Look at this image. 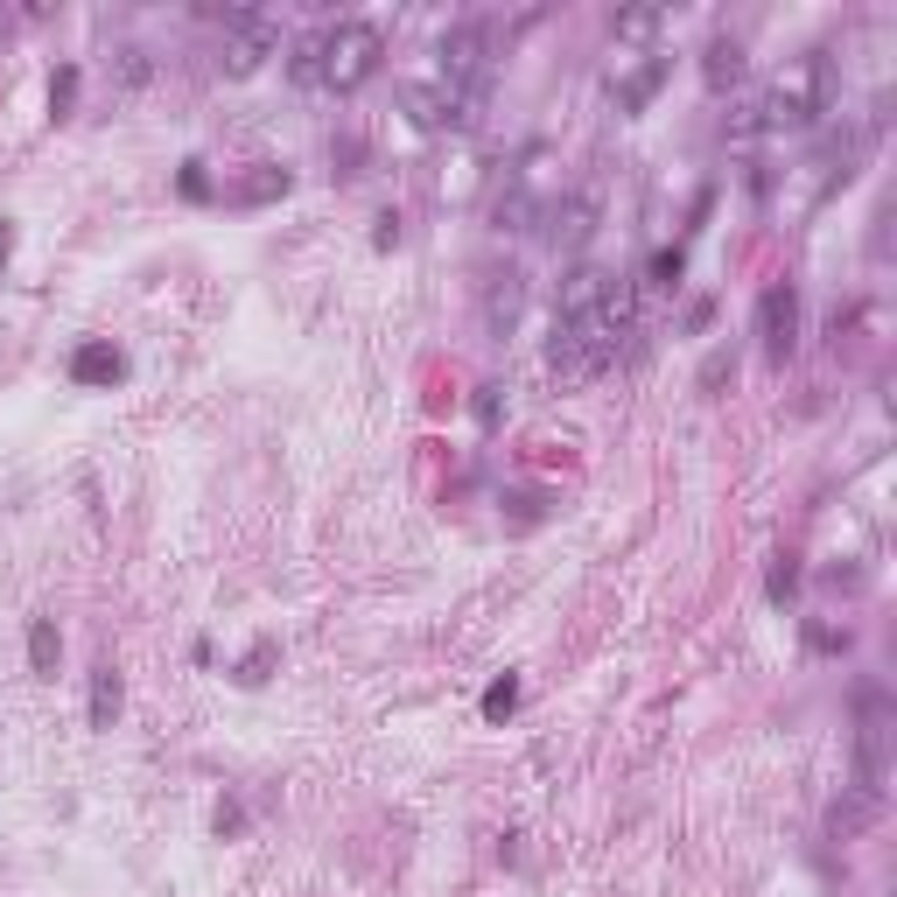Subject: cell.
<instances>
[{
    "instance_id": "obj_1",
    "label": "cell",
    "mask_w": 897,
    "mask_h": 897,
    "mask_svg": "<svg viewBox=\"0 0 897 897\" xmlns=\"http://www.w3.org/2000/svg\"><path fill=\"white\" fill-rule=\"evenodd\" d=\"M624 343H632V281H617L597 260L568 266L561 302H555V337H547V365L568 386H582V379H603L617 365Z\"/></svg>"
},
{
    "instance_id": "obj_2",
    "label": "cell",
    "mask_w": 897,
    "mask_h": 897,
    "mask_svg": "<svg viewBox=\"0 0 897 897\" xmlns=\"http://www.w3.org/2000/svg\"><path fill=\"white\" fill-rule=\"evenodd\" d=\"M379 64H386V35L372 22H337V29H316L302 35L295 56H288V78L302 91H330V99H351V91H365L379 78Z\"/></svg>"
},
{
    "instance_id": "obj_3",
    "label": "cell",
    "mask_w": 897,
    "mask_h": 897,
    "mask_svg": "<svg viewBox=\"0 0 897 897\" xmlns=\"http://www.w3.org/2000/svg\"><path fill=\"white\" fill-rule=\"evenodd\" d=\"M834 91H842L834 56L828 50H799V56H786V70L757 91L743 133H807V127H820L834 112Z\"/></svg>"
},
{
    "instance_id": "obj_4",
    "label": "cell",
    "mask_w": 897,
    "mask_h": 897,
    "mask_svg": "<svg viewBox=\"0 0 897 897\" xmlns=\"http://www.w3.org/2000/svg\"><path fill=\"white\" fill-rule=\"evenodd\" d=\"M484 99H491L484 85H463V78H449V70H435V64L414 70V78H400V106H407V120L422 133H470Z\"/></svg>"
},
{
    "instance_id": "obj_5",
    "label": "cell",
    "mask_w": 897,
    "mask_h": 897,
    "mask_svg": "<svg viewBox=\"0 0 897 897\" xmlns=\"http://www.w3.org/2000/svg\"><path fill=\"white\" fill-rule=\"evenodd\" d=\"M890 736H897V709L884 687H863L855 694V792L884 807V786H890Z\"/></svg>"
},
{
    "instance_id": "obj_6",
    "label": "cell",
    "mask_w": 897,
    "mask_h": 897,
    "mask_svg": "<svg viewBox=\"0 0 897 897\" xmlns=\"http://www.w3.org/2000/svg\"><path fill=\"white\" fill-rule=\"evenodd\" d=\"M266 56H281V22L260 8H225L218 14V70L225 78H253Z\"/></svg>"
},
{
    "instance_id": "obj_7",
    "label": "cell",
    "mask_w": 897,
    "mask_h": 897,
    "mask_svg": "<svg viewBox=\"0 0 897 897\" xmlns=\"http://www.w3.org/2000/svg\"><path fill=\"white\" fill-rule=\"evenodd\" d=\"M428 64L449 70V78H463V85H484L491 91V70H499V29H491V22H456L442 43L428 50Z\"/></svg>"
},
{
    "instance_id": "obj_8",
    "label": "cell",
    "mask_w": 897,
    "mask_h": 897,
    "mask_svg": "<svg viewBox=\"0 0 897 897\" xmlns=\"http://www.w3.org/2000/svg\"><path fill=\"white\" fill-rule=\"evenodd\" d=\"M757 343H765L772 365H786L792 343H799V288L792 281H778V288L757 295Z\"/></svg>"
},
{
    "instance_id": "obj_9",
    "label": "cell",
    "mask_w": 897,
    "mask_h": 897,
    "mask_svg": "<svg viewBox=\"0 0 897 897\" xmlns=\"http://www.w3.org/2000/svg\"><path fill=\"white\" fill-rule=\"evenodd\" d=\"M70 379H78V386H120L127 351L120 343H78V351H70Z\"/></svg>"
},
{
    "instance_id": "obj_10",
    "label": "cell",
    "mask_w": 897,
    "mask_h": 897,
    "mask_svg": "<svg viewBox=\"0 0 897 897\" xmlns=\"http://www.w3.org/2000/svg\"><path fill=\"white\" fill-rule=\"evenodd\" d=\"M519 302H526V281L519 274H491V288H484V330L505 337L512 322H519Z\"/></svg>"
},
{
    "instance_id": "obj_11",
    "label": "cell",
    "mask_w": 897,
    "mask_h": 897,
    "mask_svg": "<svg viewBox=\"0 0 897 897\" xmlns=\"http://www.w3.org/2000/svg\"><path fill=\"white\" fill-rule=\"evenodd\" d=\"M666 70H674V56H645V70H638V78H624V85H610V91H617V112H638L645 99H653V91L666 85Z\"/></svg>"
},
{
    "instance_id": "obj_12",
    "label": "cell",
    "mask_w": 897,
    "mask_h": 897,
    "mask_svg": "<svg viewBox=\"0 0 897 897\" xmlns=\"http://www.w3.org/2000/svg\"><path fill=\"white\" fill-rule=\"evenodd\" d=\"M869 820H876V799H863V792H855V799H834V807H828L834 842H855V834H863Z\"/></svg>"
},
{
    "instance_id": "obj_13",
    "label": "cell",
    "mask_w": 897,
    "mask_h": 897,
    "mask_svg": "<svg viewBox=\"0 0 897 897\" xmlns=\"http://www.w3.org/2000/svg\"><path fill=\"white\" fill-rule=\"evenodd\" d=\"M701 70H709V85H736L743 78V50H736V35H722V43H709V56H701Z\"/></svg>"
},
{
    "instance_id": "obj_14",
    "label": "cell",
    "mask_w": 897,
    "mask_h": 897,
    "mask_svg": "<svg viewBox=\"0 0 897 897\" xmlns=\"http://www.w3.org/2000/svg\"><path fill=\"white\" fill-rule=\"evenodd\" d=\"M112 715H120V674L99 666L91 674V730H112Z\"/></svg>"
},
{
    "instance_id": "obj_15",
    "label": "cell",
    "mask_w": 897,
    "mask_h": 897,
    "mask_svg": "<svg viewBox=\"0 0 897 897\" xmlns=\"http://www.w3.org/2000/svg\"><path fill=\"white\" fill-rule=\"evenodd\" d=\"M680 274H687V245H659L645 260V288H680Z\"/></svg>"
},
{
    "instance_id": "obj_16",
    "label": "cell",
    "mask_w": 897,
    "mask_h": 897,
    "mask_svg": "<svg viewBox=\"0 0 897 897\" xmlns=\"http://www.w3.org/2000/svg\"><path fill=\"white\" fill-rule=\"evenodd\" d=\"M56 653H64L56 624H50V617H35V624H29V666H35V674H56Z\"/></svg>"
},
{
    "instance_id": "obj_17",
    "label": "cell",
    "mask_w": 897,
    "mask_h": 897,
    "mask_svg": "<svg viewBox=\"0 0 897 897\" xmlns=\"http://www.w3.org/2000/svg\"><path fill=\"white\" fill-rule=\"evenodd\" d=\"M765 597H772L778 610H786V603L799 597V561H792V555H778V561H772V576H765Z\"/></svg>"
},
{
    "instance_id": "obj_18",
    "label": "cell",
    "mask_w": 897,
    "mask_h": 897,
    "mask_svg": "<svg viewBox=\"0 0 897 897\" xmlns=\"http://www.w3.org/2000/svg\"><path fill=\"white\" fill-rule=\"evenodd\" d=\"M512 709H519V680H512V674H499V680L484 687V722H505Z\"/></svg>"
},
{
    "instance_id": "obj_19",
    "label": "cell",
    "mask_w": 897,
    "mask_h": 897,
    "mask_svg": "<svg viewBox=\"0 0 897 897\" xmlns=\"http://www.w3.org/2000/svg\"><path fill=\"white\" fill-rule=\"evenodd\" d=\"M281 189H288V168H266V176H253V183H239L232 197H239V204H260V197H281Z\"/></svg>"
},
{
    "instance_id": "obj_20",
    "label": "cell",
    "mask_w": 897,
    "mask_h": 897,
    "mask_svg": "<svg viewBox=\"0 0 897 897\" xmlns=\"http://www.w3.org/2000/svg\"><path fill=\"white\" fill-rule=\"evenodd\" d=\"M70 99H78V64H64L50 78V112H70Z\"/></svg>"
},
{
    "instance_id": "obj_21",
    "label": "cell",
    "mask_w": 897,
    "mask_h": 897,
    "mask_svg": "<svg viewBox=\"0 0 897 897\" xmlns=\"http://www.w3.org/2000/svg\"><path fill=\"white\" fill-rule=\"evenodd\" d=\"M183 197H189V204L211 197V176H204V162H183Z\"/></svg>"
},
{
    "instance_id": "obj_22",
    "label": "cell",
    "mask_w": 897,
    "mask_h": 897,
    "mask_svg": "<svg viewBox=\"0 0 897 897\" xmlns=\"http://www.w3.org/2000/svg\"><path fill=\"white\" fill-rule=\"evenodd\" d=\"M8 253H14V225L0 218V266H8Z\"/></svg>"
}]
</instances>
